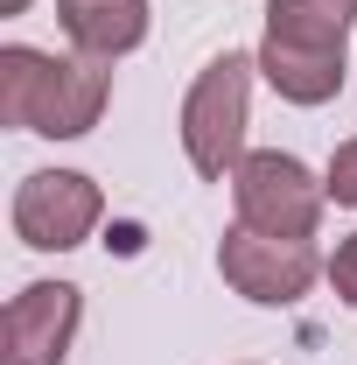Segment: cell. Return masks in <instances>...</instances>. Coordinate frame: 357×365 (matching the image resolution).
I'll use <instances>...</instances> for the list:
<instances>
[{
	"mask_svg": "<svg viewBox=\"0 0 357 365\" xmlns=\"http://www.w3.org/2000/svg\"><path fill=\"white\" fill-rule=\"evenodd\" d=\"M112 78L91 56H43V49H0V120L43 140H78L98 127Z\"/></svg>",
	"mask_w": 357,
	"mask_h": 365,
	"instance_id": "obj_2",
	"label": "cell"
},
{
	"mask_svg": "<svg viewBox=\"0 0 357 365\" xmlns=\"http://www.w3.org/2000/svg\"><path fill=\"white\" fill-rule=\"evenodd\" d=\"M329 281H336V295H343V302L357 309V232L343 239V246H336V260H329Z\"/></svg>",
	"mask_w": 357,
	"mask_h": 365,
	"instance_id": "obj_10",
	"label": "cell"
},
{
	"mask_svg": "<svg viewBox=\"0 0 357 365\" xmlns=\"http://www.w3.org/2000/svg\"><path fill=\"white\" fill-rule=\"evenodd\" d=\"M329 197H336V204H357V140H343V148H336V155H329Z\"/></svg>",
	"mask_w": 357,
	"mask_h": 365,
	"instance_id": "obj_9",
	"label": "cell"
},
{
	"mask_svg": "<svg viewBox=\"0 0 357 365\" xmlns=\"http://www.w3.org/2000/svg\"><path fill=\"white\" fill-rule=\"evenodd\" d=\"M85 317V295L70 281H28L0 317V365H63Z\"/></svg>",
	"mask_w": 357,
	"mask_h": 365,
	"instance_id": "obj_7",
	"label": "cell"
},
{
	"mask_svg": "<svg viewBox=\"0 0 357 365\" xmlns=\"http://www.w3.org/2000/svg\"><path fill=\"white\" fill-rule=\"evenodd\" d=\"M98 211H105V197H98L91 176H78V169H36L14 190V239L36 246V253H70V246L91 239Z\"/></svg>",
	"mask_w": 357,
	"mask_h": 365,
	"instance_id": "obj_6",
	"label": "cell"
},
{
	"mask_svg": "<svg viewBox=\"0 0 357 365\" xmlns=\"http://www.w3.org/2000/svg\"><path fill=\"white\" fill-rule=\"evenodd\" d=\"M252 71L260 56H231L224 49L218 63H203V78L182 98V155L203 182L231 176L245 162V120H252Z\"/></svg>",
	"mask_w": 357,
	"mask_h": 365,
	"instance_id": "obj_3",
	"label": "cell"
},
{
	"mask_svg": "<svg viewBox=\"0 0 357 365\" xmlns=\"http://www.w3.org/2000/svg\"><path fill=\"white\" fill-rule=\"evenodd\" d=\"M56 14H63V36L91 63H112V56L140 49V36H147V0H63Z\"/></svg>",
	"mask_w": 357,
	"mask_h": 365,
	"instance_id": "obj_8",
	"label": "cell"
},
{
	"mask_svg": "<svg viewBox=\"0 0 357 365\" xmlns=\"http://www.w3.org/2000/svg\"><path fill=\"white\" fill-rule=\"evenodd\" d=\"M231 204H238V225L273 232V239H309L322 225V204H329V182H315L294 155L260 148L231 169Z\"/></svg>",
	"mask_w": 357,
	"mask_h": 365,
	"instance_id": "obj_4",
	"label": "cell"
},
{
	"mask_svg": "<svg viewBox=\"0 0 357 365\" xmlns=\"http://www.w3.org/2000/svg\"><path fill=\"white\" fill-rule=\"evenodd\" d=\"M218 267L224 281L245 295V302H267V309H287V302H302L315 288V274H322V253H315L309 239H273V232H224L218 246Z\"/></svg>",
	"mask_w": 357,
	"mask_h": 365,
	"instance_id": "obj_5",
	"label": "cell"
},
{
	"mask_svg": "<svg viewBox=\"0 0 357 365\" xmlns=\"http://www.w3.org/2000/svg\"><path fill=\"white\" fill-rule=\"evenodd\" d=\"M357 0H267V43L260 71L287 106H322L343 91V43H351Z\"/></svg>",
	"mask_w": 357,
	"mask_h": 365,
	"instance_id": "obj_1",
	"label": "cell"
},
{
	"mask_svg": "<svg viewBox=\"0 0 357 365\" xmlns=\"http://www.w3.org/2000/svg\"><path fill=\"white\" fill-rule=\"evenodd\" d=\"M21 7H28V0H0V14H21Z\"/></svg>",
	"mask_w": 357,
	"mask_h": 365,
	"instance_id": "obj_11",
	"label": "cell"
}]
</instances>
